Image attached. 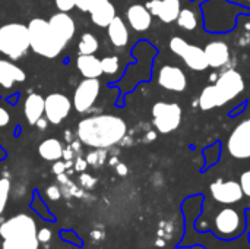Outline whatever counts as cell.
I'll return each instance as SVG.
<instances>
[{"mask_svg": "<svg viewBox=\"0 0 250 249\" xmlns=\"http://www.w3.org/2000/svg\"><path fill=\"white\" fill-rule=\"evenodd\" d=\"M45 98L40 94H29L23 103V113L29 125H35L44 116Z\"/></svg>", "mask_w": 250, "mask_h": 249, "instance_id": "20", "label": "cell"}, {"mask_svg": "<svg viewBox=\"0 0 250 249\" xmlns=\"http://www.w3.org/2000/svg\"><path fill=\"white\" fill-rule=\"evenodd\" d=\"M209 192L217 203L224 204V205L236 204V203L242 201V198L245 197L240 183L236 181L218 179L209 185Z\"/></svg>", "mask_w": 250, "mask_h": 249, "instance_id": "12", "label": "cell"}, {"mask_svg": "<svg viewBox=\"0 0 250 249\" xmlns=\"http://www.w3.org/2000/svg\"><path fill=\"white\" fill-rule=\"evenodd\" d=\"M107 34L110 43L117 48H123L129 43V29L126 22L120 16H116L111 21V23L107 26Z\"/></svg>", "mask_w": 250, "mask_h": 249, "instance_id": "19", "label": "cell"}, {"mask_svg": "<svg viewBox=\"0 0 250 249\" xmlns=\"http://www.w3.org/2000/svg\"><path fill=\"white\" fill-rule=\"evenodd\" d=\"M48 123H50V122H48L45 117H41V119H38V122L35 123V126H37L40 131H44V129L47 128V125H48Z\"/></svg>", "mask_w": 250, "mask_h": 249, "instance_id": "39", "label": "cell"}, {"mask_svg": "<svg viewBox=\"0 0 250 249\" xmlns=\"http://www.w3.org/2000/svg\"><path fill=\"white\" fill-rule=\"evenodd\" d=\"M98 47H100V43L94 34H91V32L82 34L79 44H78L79 54H94L98 50Z\"/></svg>", "mask_w": 250, "mask_h": 249, "instance_id": "25", "label": "cell"}, {"mask_svg": "<svg viewBox=\"0 0 250 249\" xmlns=\"http://www.w3.org/2000/svg\"><path fill=\"white\" fill-rule=\"evenodd\" d=\"M9 194H10V181L7 178H1L0 179V216L3 214L7 205Z\"/></svg>", "mask_w": 250, "mask_h": 249, "instance_id": "27", "label": "cell"}, {"mask_svg": "<svg viewBox=\"0 0 250 249\" xmlns=\"http://www.w3.org/2000/svg\"><path fill=\"white\" fill-rule=\"evenodd\" d=\"M48 25L57 40L66 47V44L73 38L76 32V25L73 18L67 12H59L48 19Z\"/></svg>", "mask_w": 250, "mask_h": 249, "instance_id": "14", "label": "cell"}, {"mask_svg": "<svg viewBox=\"0 0 250 249\" xmlns=\"http://www.w3.org/2000/svg\"><path fill=\"white\" fill-rule=\"evenodd\" d=\"M103 160H104V156L101 154V153H91V154H88V157H86V161H88V164H92V166H97V164H100V163H103Z\"/></svg>", "mask_w": 250, "mask_h": 249, "instance_id": "33", "label": "cell"}, {"mask_svg": "<svg viewBox=\"0 0 250 249\" xmlns=\"http://www.w3.org/2000/svg\"><path fill=\"white\" fill-rule=\"evenodd\" d=\"M245 230V220L242 214L231 207L221 208L214 217V232L223 239H233Z\"/></svg>", "mask_w": 250, "mask_h": 249, "instance_id": "8", "label": "cell"}, {"mask_svg": "<svg viewBox=\"0 0 250 249\" xmlns=\"http://www.w3.org/2000/svg\"><path fill=\"white\" fill-rule=\"evenodd\" d=\"M116 170H117V173L122 175V176L127 175V167H126L125 164H117V166H116Z\"/></svg>", "mask_w": 250, "mask_h": 249, "instance_id": "41", "label": "cell"}, {"mask_svg": "<svg viewBox=\"0 0 250 249\" xmlns=\"http://www.w3.org/2000/svg\"><path fill=\"white\" fill-rule=\"evenodd\" d=\"M127 134V123L116 114H97L78 123L79 142L97 150H105L119 144Z\"/></svg>", "mask_w": 250, "mask_h": 249, "instance_id": "1", "label": "cell"}, {"mask_svg": "<svg viewBox=\"0 0 250 249\" xmlns=\"http://www.w3.org/2000/svg\"><path fill=\"white\" fill-rule=\"evenodd\" d=\"M245 87L243 75L234 69H229L223 72L214 84L202 90L199 95V107L204 112L223 107L239 97L245 91Z\"/></svg>", "mask_w": 250, "mask_h": 249, "instance_id": "2", "label": "cell"}, {"mask_svg": "<svg viewBox=\"0 0 250 249\" xmlns=\"http://www.w3.org/2000/svg\"><path fill=\"white\" fill-rule=\"evenodd\" d=\"M28 31L31 50L34 53L47 59H54L63 51L64 45L53 34L48 21L42 18H34L28 23Z\"/></svg>", "mask_w": 250, "mask_h": 249, "instance_id": "3", "label": "cell"}, {"mask_svg": "<svg viewBox=\"0 0 250 249\" xmlns=\"http://www.w3.org/2000/svg\"><path fill=\"white\" fill-rule=\"evenodd\" d=\"M183 110L177 103L158 101L152 106V123L160 134H171L182 123Z\"/></svg>", "mask_w": 250, "mask_h": 249, "instance_id": "6", "label": "cell"}, {"mask_svg": "<svg viewBox=\"0 0 250 249\" xmlns=\"http://www.w3.org/2000/svg\"><path fill=\"white\" fill-rule=\"evenodd\" d=\"M126 19H127V25L136 32L148 31L152 25V13L148 10L145 4L141 3H135L127 7Z\"/></svg>", "mask_w": 250, "mask_h": 249, "instance_id": "16", "label": "cell"}, {"mask_svg": "<svg viewBox=\"0 0 250 249\" xmlns=\"http://www.w3.org/2000/svg\"><path fill=\"white\" fill-rule=\"evenodd\" d=\"M157 82L161 88L171 92H183L188 88V75L186 72L174 65H164L158 70Z\"/></svg>", "mask_w": 250, "mask_h": 249, "instance_id": "13", "label": "cell"}, {"mask_svg": "<svg viewBox=\"0 0 250 249\" xmlns=\"http://www.w3.org/2000/svg\"><path fill=\"white\" fill-rule=\"evenodd\" d=\"M73 104L67 95L60 92H51L45 97V119L53 125H59L69 116Z\"/></svg>", "mask_w": 250, "mask_h": 249, "instance_id": "11", "label": "cell"}, {"mask_svg": "<svg viewBox=\"0 0 250 249\" xmlns=\"http://www.w3.org/2000/svg\"><path fill=\"white\" fill-rule=\"evenodd\" d=\"M152 16H157L164 23H173L177 21L182 7L180 0H149L146 3Z\"/></svg>", "mask_w": 250, "mask_h": 249, "instance_id": "15", "label": "cell"}, {"mask_svg": "<svg viewBox=\"0 0 250 249\" xmlns=\"http://www.w3.org/2000/svg\"><path fill=\"white\" fill-rule=\"evenodd\" d=\"M54 4L60 12H70L76 7V0H54Z\"/></svg>", "mask_w": 250, "mask_h": 249, "instance_id": "30", "label": "cell"}, {"mask_svg": "<svg viewBox=\"0 0 250 249\" xmlns=\"http://www.w3.org/2000/svg\"><path fill=\"white\" fill-rule=\"evenodd\" d=\"M227 151L233 158H250V117L240 122L227 139Z\"/></svg>", "mask_w": 250, "mask_h": 249, "instance_id": "9", "label": "cell"}, {"mask_svg": "<svg viewBox=\"0 0 250 249\" xmlns=\"http://www.w3.org/2000/svg\"><path fill=\"white\" fill-rule=\"evenodd\" d=\"M245 1H250V0H245Z\"/></svg>", "mask_w": 250, "mask_h": 249, "instance_id": "42", "label": "cell"}, {"mask_svg": "<svg viewBox=\"0 0 250 249\" xmlns=\"http://www.w3.org/2000/svg\"><path fill=\"white\" fill-rule=\"evenodd\" d=\"M64 170H66V163L60 161V160L54 161V164H53V173L54 175H62V173H64Z\"/></svg>", "mask_w": 250, "mask_h": 249, "instance_id": "36", "label": "cell"}, {"mask_svg": "<svg viewBox=\"0 0 250 249\" xmlns=\"http://www.w3.org/2000/svg\"><path fill=\"white\" fill-rule=\"evenodd\" d=\"M86 166H88V161H86V160L78 158V160H76V163H75V170H78V172H83V170L86 169Z\"/></svg>", "mask_w": 250, "mask_h": 249, "instance_id": "38", "label": "cell"}, {"mask_svg": "<svg viewBox=\"0 0 250 249\" xmlns=\"http://www.w3.org/2000/svg\"><path fill=\"white\" fill-rule=\"evenodd\" d=\"M176 22H177L179 28H182L185 31H195L198 28V25H199V18H198V13L193 9L183 7L180 10V15H179Z\"/></svg>", "mask_w": 250, "mask_h": 249, "instance_id": "24", "label": "cell"}, {"mask_svg": "<svg viewBox=\"0 0 250 249\" xmlns=\"http://www.w3.org/2000/svg\"><path fill=\"white\" fill-rule=\"evenodd\" d=\"M94 182H95V181H94L89 175H85V173H83V175H81V185H82V186H85V188H91V186L94 185Z\"/></svg>", "mask_w": 250, "mask_h": 249, "instance_id": "37", "label": "cell"}, {"mask_svg": "<svg viewBox=\"0 0 250 249\" xmlns=\"http://www.w3.org/2000/svg\"><path fill=\"white\" fill-rule=\"evenodd\" d=\"M25 79L26 73L22 68H19L10 60L0 59V87L12 88L16 82H23Z\"/></svg>", "mask_w": 250, "mask_h": 249, "instance_id": "18", "label": "cell"}, {"mask_svg": "<svg viewBox=\"0 0 250 249\" xmlns=\"http://www.w3.org/2000/svg\"><path fill=\"white\" fill-rule=\"evenodd\" d=\"M37 232L35 220L28 214H16L0 226V236L16 241L22 249H38L40 241Z\"/></svg>", "mask_w": 250, "mask_h": 249, "instance_id": "4", "label": "cell"}, {"mask_svg": "<svg viewBox=\"0 0 250 249\" xmlns=\"http://www.w3.org/2000/svg\"><path fill=\"white\" fill-rule=\"evenodd\" d=\"M91 21L94 25L100 26V28H107L111 21L117 16L116 15V7L110 0H105L100 4H97L91 12H89Z\"/></svg>", "mask_w": 250, "mask_h": 249, "instance_id": "21", "label": "cell"}, {"mask_svg": "<svg viewBox=\"0 0 250 249\" xmlns=\"http://www.w3.org/2000/svg\"><path fill=\"white\" fill-rule=\"evenodd\" d=\"M101 68H103V73L105 75H114L119 68H120V62L117 56H105L101 59Z\"/></svg>", "mask_w": 250, "mask_h": 249, "instance_id": "26", "label": "cell"}, {"mask_svg": "<svg viewBox=\"0 0 250 249\" xmlns=\"http://www.w3.org/2000/svg\"><path fill=\"white\" fill-rule=\"evenodd\" d=\"M204 51H205L208 65L212 69L224 68L230 62V47L226 41H221V40L209 41L205 45Z\"/></svg>", "mask_w": 250, "mask_h": 249, "instance_id": "17", "label": "cell"}, {"mask_svg": "<svg viewBox=\"0 0 250 249\" xmlns=\"http://www.w3.org/2000/svg\"><path fill=\"white\" fill-rule=\"evenodd\" d=\"M101 91V84L98 78H85L79 82L73 92V107L78 113H86L95 104Z\"/></svg>", "mask_w": 250, "mask_h": 249, "instance_id": "10", "label": "cell"}, {"mask_svg": "<svg viewBox=\"0 0 250 249\" xmlns=\"http://www.w3.org/2000/svg\"><path fill=\"white\" fill-rule=\"evenodd\" d=\"M1 249H22L21 245L13 241V239H3V244H1Z\"/></svg>", "mask_w": 250, "mask_h": 249, "instance_id": "35", "label": "cell"}, {"mask_svg": "<svg viewBox=\"0 0 250 249\" xmlns=\"http://www.w3.org/2000/svg\"><path fill=\"white\" fill-rule=\"evenodd\" d=\"M10 122V114L4 107H0V128H4Z\"/></svg>", "mask_w": 250, "mask_h": 249, "instance_id": "34", "label": "cell"}, {"mask_svg": "<svg viewBox=\"0 0 250 249\" xmlns=\"http://www.w3.org/2000/svg\"><path fill=\"white\" fill-rule=\"evenodd\" d=\"M63 144L56 139V138H48L44 139L40 147H38V153L41 156V158L47 160V161H57L63 157Z\"/></svg>", "mask_w": 250, "mask_h": 249, "instance_id": "23", "label": "cell"}, {"mask_svg": "<svg viewBox=\"0 0 250 249\" xmlns=\"http://www.w3.org/2000/svg\"><path fill=\"white\" fill-rule=\"evenodd\" d=\"M51 236H53V233H51V230L50 229H40L38 232H37V238H38V241H40V244H45V242H50L51 241Z\"/></svg>", "mask_w": 250, "mask_h": 249, "instance_id": "31", "label": "cell"}, {"mask_svg": "<svg viewBox=\"0 0 250 249\" xmlns=\"http://www.w3.org/2000/svg\"><path fill=\"white\" fill-rule=\"evenodd\" d=\"M45 194H47V197H48L50 200H53V201H56V200H59V198L62 197V191H60V188H59L57 185L48 186L47 191H45Z\"/></svg>", "mask_w": 250, "mask_h": 249, "instance_id": "32", "label": "cell"}, {"mask_svg": "<svg viewBox=\"0 0 250 249\" xmlns=\"http://www.w3.org/2000/svg\"><path fill=\"white\" fill-rule=\"evenodd\" d=\"M76 68L83 78H100L103 75L101 59L94 54H79L76 59Z\"/></svg>", "mask_w": 250, "mask_h": 249, "instance_id": "22", "label": "cell"}, {"mask_svg": "<svg viewBox=\"0 0 250 249\" xmlns=\"http://www.w3.org/2000/svg\"><path fill=\"white\" fill-rule=\"evenodd\" d=\"M105 0H76V7L81 10V12H91L97 4L103 3Z\"/></svg>", "mask_w": 250, "mask_h": 249, "instance_id": "28", "label": "cell"}, {"mask_svg": "<svg viewBox=\"0 0 250 249\" xmlns=\"http://www.w3.org/2000/svg\"><path fill=\"white\" fill-rule=\"evenodd\" d=\"M31 48L28 26L12 22L0 26V51L10 60H18Z\"/></svg>", "mask_w": 250, "mask_h": 249, "instance_id": "5", "label": "cell"}, {"mask_svg": "<svg viewBox=\"0 0 250 249\" xmlns=\"http://www.w3.org/2000/svg\"><path fill=\"white\" fill-rule=\"evenodd\" d=\"M63 157H64L66 160H72V158H73V151H72L70 145H69V148L63 150Z\"/></svg>", "mask_w": 250, "mask_h": 249, "instance_id": "40", "label": "cell"}, {"mask_svg": "<svg viewBox=\"0 0 250 249\" xmlns=\"http://www.w3.org/2000/svg\"><path fill=\"white\" fill-rule=\"evenodd\" d=\"M168 45H170V50L176 56H179L189 69H192L195 72H204L209 68L202 47L190 44L182 37H173L170 40Z\"/></svg>", "mask_w": 250, "mask_h": 249, "instance_id": "7", "label": "cell"}, {"mask_svg": "<svg viewBox=\"0 0 250 249\" xmlns=\"http://www.w3.org/2000/svg\"><path fill=\"white\" fill-rule=\"evenodd\" d=\"M239 183H240V186H242L243 194L250 198V170H246V172L242 173Z\"/></svg>", "mask_w": 250, "mask_h": 249, "instance_id": "29", "label": "cell"}]
</instances>
